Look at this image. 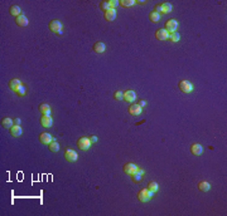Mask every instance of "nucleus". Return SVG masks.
<instances>
[{"instance_id":"5701e85b","label":"nucleus","mask_w":227,"mask_h":216,"mask_svg":"<svg viewBox=\"0 0 227 216\" xmlns=\"http://www.w3.org/2000/svg\"><path fill=\"white\" fill-rule=\"evenodd\" d=\"M13 123H14V121H13L11 118H9V117H4V118H2V126H3L4 128H10V127H13Z\"/></svg>"},{"instance_id":"9d476101","label":"nucleus","mask_w":227,"mask_h":216,"mask_svg":"<svg viewBox=\"0 0 227 216\" xmlns=\"http://www.w3.org/2000/svg\"><path fill=\"white\" fill-rule=\"evenodd\" d=\"M127 112L131 114V116H139L141 113V107L139 104H130L129 108H127Z\"/></svg>"},{"instance_id":"1a4fd4ad","label":"nucleus","mask_w":227,"mask_h":216,"mask_svg":"<svg viewBox=\"0 0 227 216\" xmlns=\"http://www.w3.org/2000/svg\"><path fill=\"white\" fill-rule=\"evenodd\" d=\"M124 172L125 173H127V175H132L134 172H136V170H138V166L136 165H134V163H131V162H127V163H125L124 165Z\"/></svg>"},{"instance_id":"f257e3e1","label":"nucleus","mask_w":227,"mask_h":216,"mask_svg":"<svg viewBox=\"0 0 227 216\" xmlns=\"http://www.w3.org/2000/svg\"><path fill=\"white\" fill-rule=\"evenodd\" d=\"M153 196H154V192L150 191L149 188H141V190L138 192V199H139V201H141V202L149 201L151 197H153Z\"/></svg>"},{"instance_id":"0eeeda50","label":"nucleus","mask_w":227,"mask_h":216,"mask_svg":"<svg viewBox=\"0 0 227 216\" xmlns=\"http://www.w3.org/2000/svg\"><path fill=\"white\" fill-rule=\"evenodd\" d=\"M77 146L82 151L83 150H88L90 146H91V141H90V138H87V137H80L78 141H77Z\"/></svg>"},{"instance_id":"a878e982","label":"nucleus","mask_w":227,"mask_h":216,"mask_svg":"<svg viewBox=\"0 0 227 216\" xmlns=\"http://www.w3.org/2000/svg\"><path fill=\"white\" fill-rule=\"evenodd\" d=\"M49 146H48V148H49V151H52V152H57L60 150V145H58V142H56V140H53L51 143H48Z\"/></svg>"},{"instance_id":"f704fd0d","label":"nucleus","mask_w":227,"mask_h":216,"mask_svg":"<svg viewBox=\"0 0 227 216\" xmlns=\"http://www.w3.org/2000/svg\"><path fill=\"white\" fill-rule=\"evenodd\" d=\"M14 125H15V126H19V125H20V120H19V118H15V120H14Z\"/></svg>"},{"instance_id":"bb28decb","label":"nucleus","mask_w":227,"mask_h":216,"mask_svg":"<svg viewBox=\"0 0 227 216\" xmlns=\"http://www.w3.org/2000/svg\"><path fill=\"white\" fill-rule=\"evenodd\" d=\"M119 4L124 8H130V6H132L135 4V2L134 0H121V2H119Z\"/></svg>"},{"instance_id":"b1692460","label":"nucleus","mask_w":227,"mask_h":216,"mask_svg":"<svg viewBox=\"0 0 227 216\" xmlns=\"http://www.w3.org/2000/svg\"><path fill=\"white\" fill-rule=\"evenodd\" d=\"M9 13L13 16H19L20 15V8H19L18 5H11L10 9H9Z\"/></svg>"},{"instance_id":"9b49d317","label":"nucleus","mask_w":227,"mask_h":216,"mask_svg":"<svg viewBox=\"0 0 227 216\" xmlns=\"http://www.w3.org/2000/svg\"><path fill=\"white\" fill-rule=\"evenodd\" d=\"M124 100L127 101V102H134V101L136 100V94H135V92H134V91H130V89L125 91V92H124Z\"/></svg>"},{"instance_id":"f03ea898","label":"nucleus","mask_w":227,"mask_h":216,"mask_svg":"<svg viewBox=\"0 0 227 216\" xmlns=\"http://www.w3.org/2000/svg\"><path fill=\"white\" fill-rule=\"evenodd\" d=\"M178 88H179V91L180 92H183V93H189V92H192L193 91V86L189 83L188 81H185V79H182V81H179V83H178Z\"/></svg>"},{"instance_id":"aec40b11","label":"nucleus","mask_w":227,"mask_h":216,"mask_svg":"<svg viewBox=\"0 0 227 216\" xmlns=\"http://www.w3.org/2000/svg\"><path fill=\"white\" fill-rule=\"evenodd\" d=\"M92 49H93V52H96V53H104L105 49H106V45L102 42H97V43L93 44Z\"/></svg>"},{"instance_id":"423d86ee","label":"nucleus","mask_w":227,"mask_h":216,"mask_svg":"<svg viewBox=\"0 0 227 216\" xmlns=\"http://www.w3.org/2000/svg\"><path fill=\"white\" fill-rule=\"evenodd\" d=\"M77 153H76V151H73L72 148H66L65 150V159L68 161V162H74L76 160H77Z\"/></svg>"},{"instance_id":"412c9836","label":"nucleus","mask_w":227,"mask_h":216,"mask_svg":"<svg viewBox=\"0 0 227 216\" xmlns=\"http://www.w3.org/2000/svg\"><path fill=\"white\" fill-rule=\"evenodd\" d=\"M202 151H203V148H202V146L198 145V143H193V145L191 146V152H192V155H194V156L201 155Z\"/></svg>"},{"instance_id":"20e7f679","label":"nucleus","mask_w":227,"mask_h":216,"mask_svg":"<svg viewBox=\"0 0 227 216\" xmlns=\"http://www.w3.org/2000/svg\"><path fill=\"white\" fill-rule=\"evenodd\" d=\"M48 28L53 33H58V34L62 33V24H61L60 20H51L49 24H48Z\"/></svg>"},{"instance_id":"4468645a","label":"nucleus","mask_w":227,"mask_h":216,"mask_svg":"<svg viewBox=\"0 0 227 216\" xmlns=\"http://www.w3.org/2000/svg\"><path fill=\"white\" fill-rule=\"evenodd\" d=\"M143 176H144V171L141 168H138L136 172H134V173L131 175V180L134 181V182H140L141 179H143Z\"/></svg>"},{"instance_id":"c85d7f7f","label":"nucleus","mask_w":227,"mask_h":216,"mask_svg":"<svg viewBox=\"0 0 227 216\" xmlns=\"http://www.w3.org/2000/svg\"><path fill=\"white\" fill-rule=\"evenodd\" d=\"M179 38H180L179 34L174 32V33H170V34L168 35V40H170V42H178Z\"/></svg>"},{"instance_id":"dca6fc26","label":"nucleus","mask_w":227,"mask_h":216,"mask_svg":"<svg viewBox=\"0 0 227 216\" xmlns=\"http://www.w3.org/2000/svg\"><path fill=\"white\" fill-rule=\"evenodd\" d=\"M39 122H41V126L48 128V127L52 126V117H51V116H42Z\"/></svg>"},{"instance_id":"39448f33","label":"nucleus","mask_w":227,"mask_h":216,"mask_svg":"<svg viewBox=\"0 0 227 216\" xmlns=\"http://www.w3.org/2000/svg\"><path fill=\"white\" fill-rule=\"evenodd\" d=\"M177 27H178V22L174 20V19H169V20H167V23L164 25V29L170 34V33H174L177 30Z\"/></svg>"},{"instance_id":"2f4dec72","label":"nucleus","mask_w":227,"mask_h":216,"mask_svg":"<svg viewBox=\"0 0 227 216\" xmlns=\"http://www.w3.org/2000/svg\"><path fill=\"white\" fill-rule=\"evenodd\" d=\"M109 2H110V8H111V9L116 8V6L119 5V2H118V0H109Z\"/></svg>"},{"instance_id":"393cba45","label":"nucleus","mask_w":227,"mask_h":216,"mask_svg":"<svg viewBox=\"0 0 227 216\" xmlns=\"http://www.w3.org/2000/svg\"><path fill=\"white\" fill-rule=\"evenodd\" d=\"M198 188H199L201 191H204V192H206V191H208V190L211 188V185L208 184L207 181H201V182L198 184Z\"/></svg>"},{"instance_id":"6e6552de","label":"nucleus","mask_w":227,"mask_h":216,"mask_svg":"<svg viewBox=\"0 0 227 216\" xmlns=\"http://www.w3.org/2000/svg\"><path fill=\"white\" fill-rule=\"evenodd\" d=\"M53 140H54V138H53V137H52L48 132H42V133L39 134V142H41V143H43V145L51 143Z\"/></svg>"},{"instance_id":"e433bc0d","label":"nucleus","mask_w":227,"mask_h":216,"mask_svg":"<svg viewBox=\"0 0 227 216\" xmlns=\"http://www.w3.org/2000/svg\"><path fill=\"white\" fill-rule=\"evenodd\" d=\"M135 3H138V4H141V5H145V4H146V2H143V0H140V2H135Z\"/></svg>"},{"instance_id":"7c9ffc66","label":"nucleus","mask_w":227,"mask_h":216,"mask_svg":"<svg viewBox=\"0 0 227 216\" xmlns=\"http://www.w3.org/2000/svg\"><path fill=\"white\" fill-rule=\"evenodd\" d=\"M114 98H115L116 101H121V100H124V92H121V91H116L115 93H114Z\"/></svg>"},{"instance_id":"c756f323","label":"nucleus","mask_w":227,"mask_h":216,"mask_svg":"<svg viewBox=\"0 0 227 216\" xmlns=\"http://www.w3.org/2000/svg\"><path fill=\"white\" fill-rule=\"evenodd\" d=\"M148 188H149L150 191H153V192H157V191H158V184L154 182V181H151V182H149Z\"/></svg>"},{"instance_id":"f8f14e48","label":"nucleus","mask_w":227,"mask_h":216,"mask_svg":"<svg viewBox=\"0 0 227 216\" xmlns=\"http://www.w3.org/2000/svg\"><path fill=\"white\" fill-rule=\"evenodd\" d=\"M104 16H105V19H106L107 22L115 20V18H116V11H115V9H109V10H106V11L104 13Z\"/></svg>"},{"instance_id":"c9c22d12","label":"nucleus","mask_w":227,"mask_h":216,"mask_svg":"<svg viewBox=\"0 0 227 216\" xmlns=\"http://www.w3.org/2000/svg\"><path fill=\"white\" fill-rule=\"evenodd\" d=\"M138 104H139L140 107H145V104H146V103H145V101H139V103H138Z\"/></svg>"},{"instance_id":"cd10ccee","label":"nucleus","mask_w":227,"mask_h":216,"mask_svg":"<svg viewBox=\"0 0 227 216\" xmlns=\"http://www.w3.org/2000/svg\"><path fill=\"white\" fill-rule=\"evenodd\" d=\"M100 9H101L102 11H106V10L111 9V8H110V2H109V0H104V2H100Z\"/></svg>"},{"instance_id":"f3484780","label":"nucleus","mask_w":227,"mask_h":216,"mask_svg":"<svg viewBox=\"0 0 227 216\" xmlns=\"http://www.w3.org/2000/svg\"><path fill=\"white\" fill-rule=\"evenodd\" d=\"M38 109L42 113V116H51V107L47 103H41Z\"/></svg>"},{"instance_id":"4be33fe9","label":"nucleus","mask_w":227,"mask_h":216,"mask_svg":"<svg viewBox=\"0 0 227 216\" xmlns=\"http://www.w3.org/2000/svg\"><path fill=\"white\" fill-rule=\"evenodd\" d=\"M149 19H150V22L157 23V22L160 20V14H159L158 11L153 10V11H150V14H149Z\"/></svg>"},{"instance_id":"2eb2a0df","label":"nucleus","mask_w":227,"mask_h":216,"mask_svg":"<svg viewBox=\"0 0 227 216\" xmlns=\"http://www.w3.org/2000/svg\"><path fill=\"white\" fill-rule=\"evenodd\" d=\"M168 35H169V33L165 29H158L155 32V38L158 40H165V39H168Z\"/></svg>"},{"instance_id":"ddd939ff","label":"nucleus","mask_w":227,"mask_h":216,"mask_svg":"<svg viewBox=\"0 0 227 216\" xmlns=\"http://www.w3.org/2000/svg\"><path fill=\"white\" fill-rule=\"evenodd\" d=\"M15 24L16 25H19V27H27L28 25V19H27V16L25 15H19V16H16L15 18Z\"/></svg>"},{"instance_id":"6ab92c4d","label":"nucleus","mask_w":227,"mask_h":216,"mask_svg":"<svg viewBox=\"0 0 227 216\" xmlns=\"http://www.w3.org/2000/svg\"><path fill=\"white\" fill-rule=\"evenodd\" d=\"M9 132H10V134L13 136V137H19L22 134V127L20 126H13V127H10L9 128Z\"/></svg>"},{"instance_id":"a211bd4d","label":"nucleus","mask_w":227,"mask_h":216,"mask_svg":"<svg viewBox=\"0 0 227 216\" xmlns=\"http://www.w3.org/2000/svg\"><path fill=\"white\" fill-rule=\"evenodd\" d=\"M20 87H22V83H20V81H19V79H10L9 81V88L11 91L16 92Z\"/></svg>"},{"instance_id":"72a5a7b5","label":"nucleus","mask_w":227,"mask_h":216,"mask_svg":"<svg viewBox=\"0 0 227 216\" xmlns=\"http://www.w3.org/2000/svg\"><path fill=\"white\" fill-rule=\"evenodd\" d=\"M88 138H90L91 143H95V142L97 141V137H96V136H91V137H88Z\"/></svg>"},{"instance_id":"7ed1b4c3","label":"nucleus","mask_w":227,"mask_h":216,"mask_svg":"<svg viewBox=\"0 0 227 216\" xmlns=\"http://www.w3.org/2000/svg\"><path fill=\"white\" fill-rule=\"evenodd\" d=\"M154 10L158 11L159 14H160V13H162V14H168V13L172 11V5H170L169 3H162V4L155 5V9H154Z\"/></svg>"},{"instance_id":"473e14b6","label":"nucleus","mask_w":227,"mask_h":216,"mask_svg":"<svg viewBox=\"0 0 227 216\" xmlns=\"http://www.w3.org/2000/svg\"><path fill=\"white\" fill-rule=\"evenodd\" d=\"M15 93H16L18 95H24V94H25V88H24V87H20Z\"/></svg>"}]
</instances>
